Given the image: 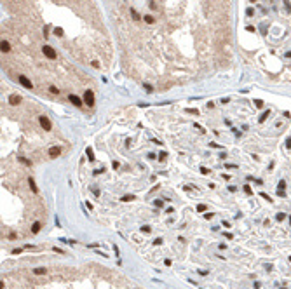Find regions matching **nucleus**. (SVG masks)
Returning a JSON list of instances; mask_svg holds the SVG:
<instances>
[{
  "mask_svg": "<svg viewBox=\"0 0 291 289\" xmlns=\"http://www.w3.org/2000/svg\"><path fill=\"white\" fill-rule=\"evenodd\" d=\"M84 103H87V106H93L94 105V93L91 89H87L84 93Z\"/></svg>",
  "mask_w": 291,
  "mask_h": 289,
  "instance_id": "f257e3e1",
  "label": "nucleus"
},
{
  "mask_svg": "<svg viewBox=\"0 0 291 289\" xmlns=\"http://www.w3.org/2000/svg\"><path fill=\"white\" fill-rule=\"evenodd\" d=\"M42 52L45 54V58H49V59H56V51L51 47V45H44L42 47Z\"/></svg>",
  "mask_w": 291,
  "mask_h": 289,
  "instance_id": "f03ea898",
  "label": "nucleus"
},
{
  "mask_svg": "<svg viewBox=\"0 0 291 289\" xmlns=\"http://www.w3.org/2000/svg\"><path fill=\"white\" fill-rule=\"evenodd\" d=\"M39 122H40V125H42V129H45V131H51V120L47 118L45 115H40L39 117Z\"/></svg>",
  "mask_w": 291,
  "mask_h": 289,
  "instance_id": "7ed1b4c3",
  "label": "nucleus"
},
{
  "mask_svg": "<svg viewBox=\"0 0 291 289\" xmlns=\"http://www.w3.org/2000/svg\"><path fill=\"white\" fill-rule=\"evenodd\" d=\"M19 84L23 87H26V89H33V84H32V80H28V78L24 77V75H19Z\"/></svg>",
  "mask_w": 291,
  "mask_h": 289,
  "instance_id": "20e7f679",
  "label": "nucleus"
},
{
  "mask_svg": "<svg viewBox=\"0 0 291 289\" xmlns=\"http://www.w3.org/2000/svg\"><path fill=\"white\" fill-rule=\"evenodd\" d=\"M59 153H61L59 146H51V148H49V157H51V158H56V157H59Z\"/></svg>",
  "mask_w": 291,
  "mask_h": 289,
  "instance_id": "39448f33",
  "label": "nucleus"
},
{
  "mask_svg": "<svg viewBox=\"0 0 291 289\" xmlns=\"http://www.w3.org/2000/svg\"><path fill=\"white\" fill-rule=\"evenodd\" d=\"M9 103H11V105H14V106H16V105H19V103H21V96H18V94H11V96H9Z\"/></svg>",
  "mask_w": 291,
  "mask_h": 289,
  "instance_id": "423d86ee",
  "label": "nucleus"
},
{
  "mask_svg": "<svg viewBox=\"0 0 291 289\" xmlns=\"http://www.w3.org/2000/svg\"><path fill=\"white\" fill-rule=\"evenodd\" d=\"M70 101H72L75 106H82V101H80V98L75 96V94H70Z\"/></svg>",
  "mask_w": 291,
  "mask_h": 289,
  "instance_id": "0eeeda50",
  "label": "nucleus"
},
{
  "mask_svg": "<svg viewBox=\"0 0 291 289\" xmlns=\"http://www.w3.org/2000/svg\"><path fill=\"white\" fill-rule=\"evenodd\" d=\"M0 47H2V52H9V51H11V44H9L7 40H2V45H0Z\"/></svg>",
  "mask_w": 291,
  "mask_h": 289,
  "instance_id": "6e6552de",
  "label": "nucleus"
},
{
  "mask_svg": "<svg viewBox=\"0 0 291 289\" xmlns=\"http://www.w3.org/2000/svg\"><path fill=\"white\" fill-rule=\"evenodd\" d=\"M39 232H40V223L35 221V223L32 225V233H39Z\"/></svg>",
  "mask_w": 291,
  "mask_h": 289,
  "instance_id": "1a4fd4ad",
  "label": "nucleus"
},
{
  "mask_svg": "<svg viewBox=\"0 0 291 289\" xmlns=\"http://www.w3.org/2000/svg\"><path fill=\"white\" fill-rule=\"evenodd\" d=\"M33 273H35V275H45V273H47V270L44 268V267H40V268L33 270Z\"/></svg>",
  "mask_w": 291,
  "mask_h": 289,
  "instance_id": "9d476101",
  "label": "nucleus"
},
{
  "mask_svg": "<svg viewBox=\"0 0 291 289\" xmlns=\"http://www.w3.org/2000/svg\"><path fill=\"white\" fill-rule=\"evenodd\" d=\"M28 185H30L32 192H35V193L39 192V190H37V186H35V181H33V178H30V179H28Z\"/></svg>",
  "mask_w": 291,
  "mask_h": 289,
  "instance_id": "9b49d317",
  "label": "nucleus"
},
{
  "mask_svg": "<svg viewBox=\"0 0 291 289\" xmlns=\"http://www.w3.org/2000/svg\"><path fill=\"white\" fill-rule=\"evenodd\" d=\"M86 153L89 157V160H94V152H93V148H86Z\"/></svg>",
  "mask_w": 291,
  "mask_h": 289,
  "instance_id": "f8f14e48",
  "label": "nucleus"
},
{
  "mask_svg": "<svg viewBox=\"0 0 291 289\" xmlns=\"http://www.w3.org/2000/svg\"><path fill=\"white\" fill-rule=\"evenodd\" d=\"M129 200H134V195H124L122 197V202H129Z\"/></svg>",
  "mask_w": 291,
  "mask_h": 289,
  "instance_id": "ddd939ff",
  "label": "nucleus"
},
{
  "mask_svg": "<svg viewBox=\"0 0 291 289\" xmlns=\"http://www.w3.org/2000/svg\"><path fill=\"white\" fill-rule=\"evenodd\" d=\"M143 19H145V23H147V24H154V21H155L152 16H145Z\"/></svg>",
  "mask_w": 291,
  "mask_h": 289,
  "instance_id": "4468645a",
  "label": "nucleus"
},
{
  "mask_svg": "<svg viewBox=\"0 0 291 289\" xmlns=\"http://www.w3.org/2000/svg\"><path fill=\"white\" fill-rule=\"evenodd\" d=\"M131 14H133V18H134V21H139V19H141V18H139V14L136 12V11L133 9V7H131Z\"/></svg>",
  "mask_w": 291,
  "mask_h": 289,
  "instance_id": "2eb2a0df",
  "label": "nucleus"
},
{
  "mask_svg": "<svg viewBox=\"0 0 291 289\" xmlns=\"http://www.w3.org/2000/svg\"><path fill=\"white\" fill-rule=\"evenodd\" d=\"M185 112L187 113H192V115H199V110H195V108H187Z\"/></svg>",
  "mask_w": 291,
  "mask_h": 289,
  "instance_id": "dca6fc26",
  "label": "nucleus"
},
{
  "mask_svg": "<svg viewBox=\"0 0 291 289\" xmlns=\"http://www.w3.org/2000/svg\"><path fill=\"white\" fill-rule=\"evenodd\" d=\"M49 91H51L52 94H59V89H58V87H54V85H51V87H49Z\"/></svg>",
  "mask_w": 291,
  "mask_h": 289,
  "instance_id": "f3484780",
  "label": "nucleus"
},
{
  "mask_svg": "<svg viewBox=\"0 0 291 289\" xmlns=\"http://www.w3.org/2000/svg\"><path fill=\"white\" fill-rule=\"evenodd\" d=\"M244 192L248 193V195H251V193H253V190H251V186H249V185H244Z\"/></svg>",
  "mask_w": 291,
  "mask_h": 289,
  "instance_id": "a211bd4d",
  "label": "nucleus"
},
{
  "mask_svg": "<svg viewBox=\"0 0 291 289\" xmlns=\"http://www.w3.org/2000/svg\"><path fill=\"white\" fill-rule=\"evenodd\" d=\"M197 211L204 212V211H206V204H199V206H197Z\"/></svg>",
  "mask_w": 291,
  "mask_h": 289,
  "instance_id": "6ab92c4d",
  "label": "nucleus"
},
{
  "mask_svg": "<svg viewBox=\"0 0 291 289\" xmlns=\"http://www.w3.org/2000/svg\"><path fill=\"white\" fill-rule=\"evenodd\" d=\"M166 157H167L166 152H160V153H159V160H166Z\"/></svg>",
  "mask_w": 291,
  "mask_h": 289,
  "instance_id": "aec40b11",
  "label": "nucleus"
},
{
  "mask_svg": "<svg viewBox=\"0 0 291 289\" xmlns=\"http://www.w3.org/2000/svg\"><path fill=\"white\" fill-rule=\"evenodd\" d=\"M154 204H155L157 207H162L164 206V200H154Z\"/></svg>",
  "mask_w": 291,
  "mask_h": 289,
  "instance_id": "412c9836",
  "label": "nucleus"
},
{
  "mask_svg": "<svg viewBox=\"0 0 291 289\" xmlns=\"http://www.w3.org/2000/svg\"><path fill=\"white\" fill-rule=\"evenodd\" d=\"M19 162H23L24 166H32V162H30V160H26V158H19Z\"/></svg>",
  "mask_w": 291,
  "mask_h": 289,
  "instance_id": "4be33fe9",
  "label": "nucleus"
},
{
  "mask_svg": "<svg viewBox=\"0 0 291 289\" xmlns=\"http://www.w3.org/2000/svg\"><path fill=\"white\" fill-rule=\"evenodd\" d=\"M269 115H270V112H265V113H263V115L260 117V120H262V122H263V120H265V118H267V117H269Z\"/></svg>",
  "mask_w": 291,
  "mask_h": 289,
  "instance_id": "5701e85b",
  "label": "nucleus"
},
{
  "mask_svg": "<svg viewBox=\"0 0 291 289\" xmlns=\"http://www.w3.org/2000/svg\"><path fill=\"white\" fill-rule=\"evenodd\" d=\"M200 173H202V174H209L211 171H209L208 167H200Z\"/></svg>",
  "mask_w": 291,
  "mask_h": 289,
  "instance_id": "b1692460",
  "label": "nucleus"
},
{
  "mask_svg": "<svg viewBox=\"0 0 291 289\" xmlns=\"http://www.w3.org/2000/svg\"><path fill=\"white\" fill-rule=\"evenodd\" d=\"M284 218H286V214H284V212H279V214H277V219H279V221H281V219H284Z\"/></svg>",
  "mask_w": 291,
  "mask_h": 289,
  "instance_id": "393cba45",
  "label": "nucleus"
},
{
  "mask_svg": "<svg viewBox=\"0 0 291 289\" xmlns=\"http://www.w3.org/2000/svg\"><path fill=\"white\" fill-rule=\"evenodd\" d=\"M143 87H145V89H147V91H148V93H152V91H154V89H152V85H148V84H145V85H143Z\"/></svg>",
  "mask_w": 291,
  "mask_h": 289,
  "instance_id": "a878e982",
  "label": "nucleus"
},
{
  "mask_svg": "<svg viewBox=\"0 0 291 289\" xmlns=\"http://www.w3.org/2000/svg\"><path fill=\"white\" fill-rule=\"evenodd\" d=\"M254 103H256V106H258V108H262V106H263V101H260V99H256Z\"/></svg>",
  "mask_w": 291,
  "mask_h": 289,
  "instance_id": "bb28decb",
  "label": "nucleus"
},
{
  "mask_svg": "<svg viewBox=\"0 0 291 289\" xmlns=\"http://www.w3.org/2000/svg\"><path fill=\"white\" fill-rule=\"evenodd\" d=\"M204 218H206V219H211V218H213V212H206Z\"/></svg>",
  "mask_w": 291,
  "mask_h": 289,
  "instance_id": "cd10ccee",
  "label": "nucleus"
},
{
  "mask_svg": "<svg viewBox=\"0 0 291 289\" xmlns=\"http://www.w3.org/2000/svg\"><path fill=\"white\" fill-rule=\"evenodd\" d=\"M209 146H213V148H221V145H218V143H209Z\"/></svg>",
  "mask_w": 291,
  "mask_h": 289,
  "instance_id": "c85d7f7f",
  "label": "nucleus"
},
{
  "mask_svg": "<svg viewBox=\"0 0 291 289\" xmlns=\"http://www.w3.org/2000/svg\"><path fill=\"white\" fill-rule=\"evenodd\" d=\"M150 230H152V228H150V227H143V228H141V232H145V233H148V232H150Z\"/></svg>",
  "mask_w": 291,
  "mask_h": 289,
  "instance_id": "c756f323",
  "label": "nucleus"
},
{
  "mask_svg": "<svg viewBox=\"0 0 291 289\" xmlns=\"http://www.w3.org/2000/svg\"><path fill=\"white\" fill-rule=\"evenodd\" d=\"M286 146H288V148H291V138H288V139H286Z\"/></svg>",
  "mask_w": 291,
  "mask_h": 289,
  "instance_id": "7c9ffc66",
  "label": "nucleus"
},
{
  "mask_svg": "<svg viewBox=\"0 0 291 289\" xmlns=\"http://www.w3.org/2000/svg\"><path fill=\"white\" fill-rule=\"evenodd\" d=\"M91 65H93V66H94V68H99V63H98V61H93V63H91Z\"/></svg>",
  "mask_w": 291,
  "mask_h": 289,
  "instance_id": "2f4dec72",
  "label": "nucleus"
},
{
  "mask_svg": "<svg viewBox=\"0 0 291 289\" xmlns=\"http://www.w3.org/2000/svg\"><path fill=\"white\" fill-rule=\"evenodd\" d=\"M251 2H254V0H251Z\"/></svg>",
  "mask_w": 291,
  "mask_h": 289,
  "instance_id": "473e14b6",
  "label": "nucleus"
},
{
  "mask_svg": "<svg viewBox=\"0 0 291 289\" xmlns=\"http://www.w3.org/2000/svg\"><path fill=\"white\" fill-rule=\"evenodd\" d=\"M290 261H291V258H290Z\"/></svg>",
  "mask_w": 291,
  "mask_h": 289,
  "instance_id": "72a5a7b5",
  "label": "nucleus"
}]
</instances>
